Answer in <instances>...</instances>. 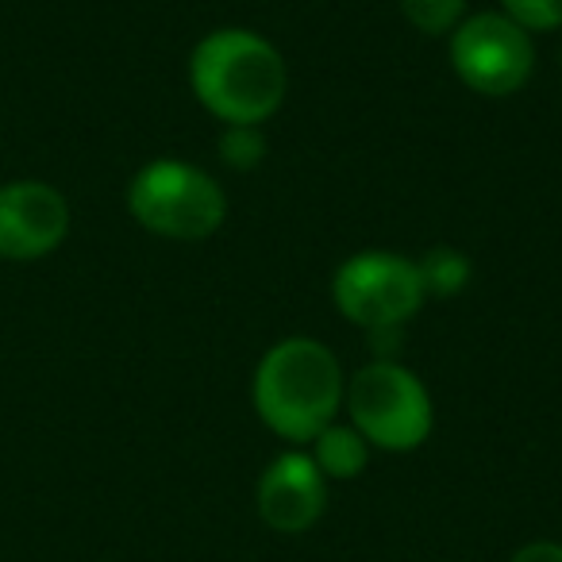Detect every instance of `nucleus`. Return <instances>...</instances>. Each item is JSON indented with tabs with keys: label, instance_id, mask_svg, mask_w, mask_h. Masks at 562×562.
Masks as SVG:
<instances>
[{
	"label": "nucleus",
	"instance_id": "obj_10",
	"mask_svg": "<svg viewBox=\"0 0 562 562\" xmlns=\"http://www.w3.org/2000/svg\"><path fill=\"white\" fill-rule=\"evenodd\" d=\"M428 297H454L470 285V258L454 247H436L416 262Z\"/></svg>",
	"mask_w": 562,
	"mask_h": 562
},
{
	"label": "nucleus",
	"instance_id": "obj_2",
	"mask_svg": "<svg viewBox=\"0 0 562 562\" xmlns=\"http://www.w3.org/2000/svg\"><path fill=\"white\" fill-rule=\"evenodd\" d=\"M347 378L331 347L290 336L262 355L250 382V401L266 428L285 443H313L344 408Z\"/></svg>",
	"mask_w": 562,
	"mask_h": 562
},
{
	"label": "nucleus",
	"instance_id": "obj_13",
	"mask_svg": "<svg viewBox=\"0 0 562 562\" xmlns=\"http://www.w3.org/2000/svg\"><path fill=\"white\" fill-rule=\"evenodd\" d=\"M501 12L513 24H520L528 35H543L562 27V0H501Z\"/></svg>",
	"mask_w": 562,
	"mask_h": 562
},
{
	"label": "nucleus",
	"instance_id": "obj_1",
	"mask_svg": "<svg viewBox=\"0 0 562 562\" xmlns=\"http://www.w3.org/2000/svg\"><path fill=\"white\" fill-rule=\"evenodd\" d=\"M189 89L220 124L262 127L290 97V66L247 27H216L189 55Z\"/></svg>",
	"mask_w": 562,
	"mask_h": 562
},
{
	"label": "nucleus",
	"instance_id": "obj_7",
	"mask_svg": "<svg viewBox=\"0 0 562 562\" xmlns=\"http://www.w3.org/2000/svg\"><path fill=\"white\" fill-rule=\"evenodd\" d=\"M70 235V204L47 181L0 186V258L35 262Z\"/></svg>",
	"mask_w": 562,
	"mask_h": 562
},
{
	"label": "nucleus",
	"instance_id": "obj_6",
	"mask_svg": "<svg viewBox=\"0 0 562 562\" xmlns=\"http://www.w3.org/2000/svg\"><path fill=\"white\" fill-rule=\"evenodd\" d=\"M451 66L482 97H513L536 74V43L505 12H474L447 35Z\"/></svg>",
	"mask_w": 562,
	"mask_h": 562
},
{
	"label": "nucleus",
	"instance_id": "obj_14",
	"mask_svg": "<svg viewBox=\"0 0 562 562\" xmlns=\"http://www.w3.org/2000/svg\"><path fill=\"white\" fill-rule=\"evenodd\" d=\"M508 562H562V543H554V539H531Z\"/></svg>",
	"mask_w": 562,
	"mask_h": 562
},
{
	"label": "nucleus",
	"instance_id": "obj_3",
	"mask_svg": "<svg viewBox=\"0 0 562 562\" xmlns=\"http://www.w3.org/2000/svg\"><path fill=\"white\" fill-rule=\"evenodd\" d=\"M127 212L150 235L173 243H201L227 220V193L209 170L181 158L147 162L127 186Z\"/></svg>",
	"mask_w": 562,
	"mask_h": 562
},
{
	"label": "nucleus",
	"instance_id": "obj_5",
	"mask_svg": "<svg viewBox=\"0 0 562 562\" xmlns=\"http://www.w3.org/2000/svg\"><path fill=\"white\" fill-rule=\"evenodd\" d=\"M331 301L339 316L362 331L405 328L424 308L420 270L413 258L393 255V250H359L347 262H339L331 278Z\"/></svg>",
	"mask_w": 562,
	"mask_h": 562
},
{
	"label": "nucleus",
	"instance_id": "obj_12",
	"mask_svg": "<svg viewBox=\"0 0 562 562\" xmlns=\"http://www.w3.org/2000/svg\"><path fill=\"white\" fill-rule=\"evenodd\" d=\"M216 150L227 170H255L266 158V135L255 124H227L216 139Z\"/></svg>",
	"mask_w": 562,
	"mask_h": 562
},
{
	"label": "nucleus",
	"instance_id": "obj_9",
	"mask_svg": "<svg viewBox=\"0 0 562 562\" xmlns=\"http://www.w3.org/2000/svg\"><path fill=\"white\" fill-rule=\"evenodd\" d=\"M308 447H313L308 454H313V462L321 467V474L328 482H351V477H359L370 467V451H374L351 424H339V420L328 424Z\"/></svg>",
	"mask_w": 562,
	"mask_h": 562
},
{
	"label": "nucleus",
	"instance_id": "obj_11",
	"mask_svg": "<svg viewBox=\"0 0 562 562\" xmlns=\"http://www.w3.org/2000/svg\"><path fill=\"white\" fill-rule=\"evenodd\" d=\"M397 4L401 16L431 40H443L467 20V0H397Z\"/></svg>",
	"mask_w": 562,
	"mask_h": 562
},
{
	"label": "nucleus",
	"instance_id": "obj_8",
	"mask_svg": "<svg viewBox=\"0 0 562 562\" xmlns=\"http://www.w3.org/2000/svg\"><path fill=\"white\" fill-rule=\"evenodd\" d=\"M258 516L278 536H305L316 528L328 508V477L313 462L308 451H281L270 467L262 470L255 490Z\"/></svg>",
	"mask_w": 562,
	"mask_h": 562
},
{
	"label": "nucleus",
	"instance_id": "obj_4",
	"mask_svg": "<svg viewBox=\"0 0 562 562\" xmlns=\"http://www.w3.org/2000/svg\"><path fill=\"white\" fill-rule=\"evenodd\" d=\"M344 408L351 428L370 447L390 454H408L428 443L436 428V405L420 378L401 362L370 359L347 382Z\"/></svg>",
	"mask_w": 562,
	"mask_h": 562
}]
</instances>
